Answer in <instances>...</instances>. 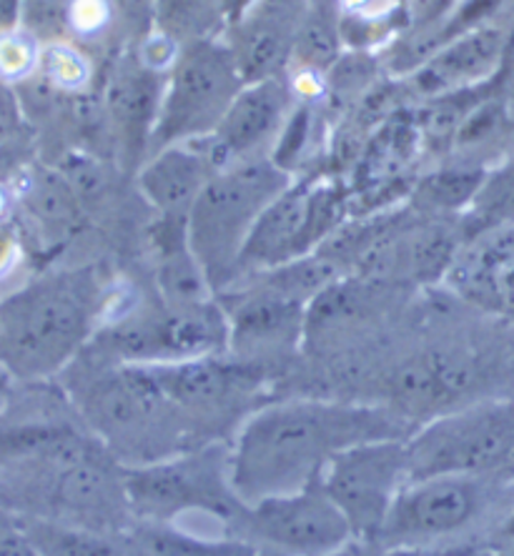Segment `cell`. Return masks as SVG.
<instances>
[{"label":"cell","instance_id":"31","mask_svg":"<svg viewBox=\"0 0 514 556\" xmlns=\"http://www.w3.org/2000/svg\"><path fill=\"white\" fill-rule=\"evenodd\" d=\"M387 556H442V554L424 552V549H419V546H397V549L389 552Z\"/></svg>","mask_w":514,"mask_h":556},{"label":"cell","instance_id":"4","mask_svg":"<svg viewBox=\"0 0 514 556\" xmlns=\"http://www.w3.org/2000/svg\"><path fill=\"white\" fill-rule=\"evenodd\" d=\"M243 86L226 40L201 38L181 46L163 88L151 151L214 136Z\"/></svg>","mask_w":514,"mask_h":556},{"label":"cell","instance_id":"11","mask_svg":"<svg viewBox=\"0 0 514 556\" xmlns=\"http://www.w3.org/2000/svg\"><path fill=\"white\" fill-rule=\"evenodd\" d=\"M334 214V195L324 188L289 186L256 220L241 251L239 271L243 266L276 268L304 256L329 231Z\"/></svg>","mask_w":514,"mask_h":556},{"label":"cell","instance_id":"19","mask_svg":"<svg viewBox=\"0 0 514 556\" xmlns=\"http://www.w3.org/2000/svg\"><path fill=\"white\" fill-rule=\"evenodd\" d=\"M23 531L40 556H124L126 546L93 529L59 525V521L21 517Z\"/></svg>","mask_w":514,"mask_h":556},{"label":"cell","instance_id":"6","mask_svg":"<svg viewBox=\"0 0 514 556\" xmlns=\"http://www.w3.org/2000/svg\"><path fill=\"white\" fill-rule=\"evenodd\" d=\"M406 477V441L379 439L334 456L322 473V486L349 519L356 536H379Z\"/></svg>","mask_w":514,"mask_h":556},{"label":"cell","instance_id":"29","mask_svg":"<svg viewBox=\"0 0 514 556\" xmlns=\"http://www.w3.org/2000/svg\"><path fill=\"white\" fill-rule=\"evenodd\" d=\"M15 126H18V111H15L13 96L5 88H0V141L13 136Z\"/></svg>","mask_w":514,"mask_h":556},{"label":"cell","instance_id":"8","mask_svg":"<svg viewBox=\"0 0 514 556\" xmlns=\"http://www.w3.org/2000/svg\"><path fill=\"white\" fill-rule=\"evenodd\" d=\"M234 525L247 536L291 556L334 554L354 536L349 519L324 492L322 479L293 494L247 504Z\"/></svg>","mask_w":514,"mask_h":556},{"label":"cell","instance_id":"10","mask_svg":"<svg viewBox=\"0 0 514 556\" xmlns=\"http://www.w3.org/2000/svg\"><path fill=\"white\" fill-rule=\"evenodd\" d=\"M231 337L224 311L211 301L171 306L161 316L141 318L116 331L121 356L136 364H174L209 358Z\"/></svg>","mask_w":514,"mask_h":556},{"label":"cell","instance_id":"27","mask_svg":"<svg viewBox=\"0 0 514 556\" xmlns=\"http://www.w3.org/2000/svg\"><path fill=\"white\" fill-rule=\"evenodd\" d=\"M0 556H40L23 531L21 519L8 517L3 511H0Z\"/></svg>","mask_w":514,"mask_h":556},{"label":"cell","instance_id":"26","mask_svg":"<svg viewBox=\"0 0 514 556\" xmlns=\"http://www.w3.org/2000/svg\"><path fill=\"white\" fill-rule=\"evenodd\" d=\"M337 5L341 18L377 23V26L399 11V0H337Z\"/></svg>","mask_w":514,"mask_h":556},{"label":"cell","instance_id":"30","mask_svg":"<svg viewBox=\"0 0 514 556\" xmlns=\"http://www.w3.org/2000/svg\"><path fill=\"white\" fill-rule=\"evenodd\" d=\"M11 253H13L11 236H5L3 231H0V268H3L8 261H11Z\"/></svg>","mask_w":514,"mask_h":556},{"label":"cell","instance_id":"34","mask_svg":"<svg viewBox=\"0 0 514 556\" xmlns=\"http://www.w3.org/2000/svg\"><path fill=\"white\" fill-rule=\"evenodd\" d=\"M507 534L514 539V517L510 519V525H507Z\"/></svg>","mask_w":514,"mask_h":556},{"label":"cell","instance_id":"1","mask_svg":"<svg viewBox=\"0 0 514 556\" xmlns=\"http://www.w3.org/2000/svg\"><path fill=\"white\" fill-rule=\"evenodd\" d=\"M410 427L385 408L329 402L272 406L236 439L231 486L243 504L293 494L314 484L334 456L379 439H402Z\"/></svg>","mask_w":514,"mask_h":556},{"label":"cell","instance_id":"20","mask_svg":"<svg viewBox=\"0 0 514 556\" xmlns=\"http://www.w3.org/2000/svg\"><path fill=\"white\" fill-rule=\"evenodd\" d=\"M341 28H339V5H314L309 0V13L301 26L297 51L293 59L309 71H329L341 59Z\"/></svg>","mask_w":514,"mask_h":556},{"label":"cell","instance_id":"21","mask_svg":"<svg viewBox=\"0 0 514 556\" xmlns=\"http://www.w3.org/2000/svg\"><path fill=\"white\" fill-rule=\"evenodd\" d=\"M136 556H256L249 544L239 542H203L168 529H141L134 536Z\"/></svg>","mask_w":514,"mask_h":556},{"label":"cell","instance_id":"17","mask_svg":"<svg viewBox=\"0 0 514 556\" xmlns=\"http://www.w3.org/2000/svg\"><path fill=\"white\" fill-rule=\"evenodd\" d=\"M306 321L304 301L264 286L236 306L231 339L236 349H266L297 339Z\"/></svg>","mask_w":514,"mask_h":556},{"label":"cell","instance_id":"32","mask_svg":"<svg viewBox=\"0 0 514 556\" xmlns=\"http://www.w3.org/2000/svg\"><path fill=\"white\" fill-rule=\"evenodd\" d=\"M128 5H136V8H153V0H128Z\"/></svg>","mask_w":514,"mask_h":556},{"label":"cell","instance_id":"5","mask_svg":"<svg viewBox=\"0 0 514 556\" xmlns=\"http://www.w3.org/2000/svg\"><path fill=\"white\" fill-rule=\"evenodd\" d=\"M124 489L136 514L156 521L189 509L236 521L247 506L234 492L231 459H224L222 448L138 466L126 471Z\"/></svg>","mask_w":514,"mask_h":556},{"label":"cell","instance_id":"9","mask_svg":"<svg viewBox=\"0 0 514 556\" xmlns=\"http://www.w3.org/2000/svg\"><path fill=\"white\" fill-rule=\"evenodd\" d=\"M485 506V484L472 473H439L399 492L379 536L394 546H417L450 536Z\"/></svg>","mask_w":514,"mask_h":556},{"label":"cell","instance_id":"2","mask_svg":"<svg viewBox=\"0 0 514 556\" xmlns=\"http://www.w3.org/2000/svg\"><path fill=\"white\" fill-rule=\"evenodd\" d=\"M98 304L93 278L55 276L0 306V362L21 376H43L76 354Z\"/></svg>","mask_w":514,"mask_h":556},{"label":"cell","instance_id":"7","mask_svg":"<svg viewBox=\"0 0 514 556\" xmlns=\"http://www.w3.org/2000/svg\"><path fill=\"white\" fill-rule=\"evenodd\" d=\"M414 481L439 473H475L514 456V406L452 416L406 441Z\"/></svg>","mask_w":514,"mask_h":556},{"label":"cell","instance_id":"3","mask_svg":"<svg viewBox=\"0 0 514 556\" xmlns=\"http://www.w3.org/2000/svg\"><path fill=\"white\" fill-rule=\"evenodd\" d=\"M289 186V170L259 159L218 170L206 184L186 220V231L211 289L234 281L256 220Z\"/></svg>","mask_w":514,"mask_h":556},{"label":"cell","instance_id":"13","mask_svg":"<svg viewBox=\"0 0 514 556\" xmlns=\"http://www.w3.org/2000/svg\"><path fill=\"white\" fill-rule=\"evenodd\" d=\"M289 103L291 88L281 76L243 86L214 136L206 138L216 170L254 161L268 141H279L289 118Z\"/></svg>","mask_w":514,"mask_h":556},{"label":"cell","instance_id":"33","mask_svg":"<svg viewBox=\"0 0 514 556\" xmlns=\"http://www.w3.org/2000/svg\"><path fill=\"white\" fill-rule=\"evenodd\" d=\"M507 113L514 118V86H512V93H510V101H507Z\"/></svg>","mask_w":514,"mask_h":556},{"label":"cell","instance_id":"14","mask_svg":"<svg viewBox=\"0 0 514 556\" xmlns=\"http://www.w3.org/2000/svg\"><path fill=\"white\" fill-rule=\"evenodd\" d=\"M161 71L146 65L141 55H121L113 65L109 86H105V111L116 136L118 151L136 166L146 149H151L153 128H156L161 98L166 80Z\"/></svg>","mask_w":514,"mask_h":556},{"label":"cell","instance_id":"18","mask_svg":"<svg viewBox=\"0 0 514 556\" xmlns=\"http://www.w3.org/2000/svg\"><path fill=\"white\" fill-rule=\"evenodd\" d=\"M153 26L178 46L216 38L226 23V0H153Z\"/></svg>","mask_w":514,"mask_h":556},{"label":"cell","instance_id":"28","mask_svg":"<svg viewBox=\"0 0 514 556\" xmlns=\"http://www.w3.org/2000/svg\"><path fill=\"white\" fill-rule=\"evenodd\" d=\"M487 214L494 218L510 220L514 218V170L500 178V184L489 186V206Z\"/></svg>","mask_w":514,"mask_h":556},{"label":"cell","instance_id":"15","mask_svg":"<svg viewBox=\"0 0 514 556\" xmlns=\"http://www.w3.org/2000/svg\"><path fill=\"white\" fill-rule=\"evenodd\" d=\"M193 143H176L156 151L138 174V188L163 218L189 220L196 199L218 174L209 155L206 138L199 149H193Z\"/></svg>","mask_w":514,"mask_h":556},{"label":"cell","instance_id":"35","mask_svg":"<svg viewBox=\"0 0 514 556\" xmlns=\"http://www.w3.org/2000/svg\"><path fill=\"white\" fill-rule=\"evenodd\" d=\"M3 387H5V376L0 374V391H3Z\"/></svg>","mask_w":514,"mask_h":556},{"label":"cell","instance_id":"24","mask_svg":"<svg viewBox=\"0 0 514 556\" xmlns=\"http://www.w3.org/2000/svg\"><path fill=\"white\" fill-rule=\"evenodd\" d=\"M38 63V46L26 33L0 36V76L8 80L23 78Z\"/></svg>","mask_w":514,"mask_h":556},{"label":"cell","instance_id":"23","mask_svg":"<svg viewBox=\"0 0 514 556\" xmlns=\"http://www.w3.org/2000/svg\"><path fill=\"white\" fill-rule=\"evenodd\" d=\"M43 71L55 86L65 88V91L84 88L88 84V78H91V63H88L76 48L63 43L51 46L43 53Z\"/></svg>","mask_w":514,"mask_h":556},{"label":"cell","instance_id":"12","mask_svg":"<svg viewBox=\"0 0 514 556\" xmlns=\"http://www.w3.org/2000/svg\"><path fill=\"white\" fill-rule=\"evenodd\" d=\"M306 13L309 0H251L243 8L226 38L243 84L281 76L297 51Z\"/></svg>","mask_w":514,"mask_h":556},{"label":"cell","instance_id":"16","mask_svg":"<svg viewBox=\"0 0 514 556\" xmlns=\"http://www.w3.org/2000/svg\"><path fill=\"white\" fill-rule=\"evenodd\" d=\"M504 36L497 28H475L452 38L422 65L417 86L424 93H442L482 80L502 61Z\"/></svg>","mask_w":514,"mask_h":556},{"label":"cell","instance_id":"22","mask_svg":"<svg viewBox=\"0 0 514 556\" xmlns=\"http://www.w3.org/2000/svg\"><path fill=\"white\" fill-rule=\"evenodd\" d=\"M482 170H444L419 186L417 199L429 208H460L482 191Z\"/></svg>","mask_w":514,"mask_h":556},{"label":"cell","instance_id":"25","mask_svg":"<svg viewBox=\"0 0 514 556\" xmlns=\"http://www.w3.org/2000/svg\"><path fill=\"white\" fill-rule=\"evenodd\" d=\"M113 13H116V0H71L68 23L80 36H98L113 21Z\"/></svg>","mask_w":514,"mask_h":556}]
</instances>
